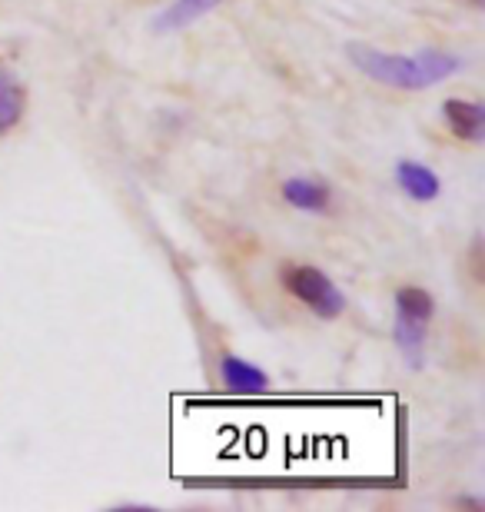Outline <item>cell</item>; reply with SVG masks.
<instances>
[{"mask_svg":"<svg viewBox=\"0 0 485 512\" xmlns=\"http://www.w3.org/2000/svg\"><path fill=\"white\" fill-rule=\"evenodd\" d=\"M469 4H476V7H482V0H469Z\"/></svg>","mask_w":485,"mask_h":512,"instance_id":"obj_11","label":"cell"},{"mask_svg":"<svg viewBox=\"0 0 485 512\" xmlns=\"http://www.w3.org/2000/svg\"><path fill=\"white\" fill-rule=\"evenodd\" d=\"M24 114V87L7 70H0V133H7Z\"/></svg>","mask_w":485,"mask_h":512,"instance_id":"obj_8","label":"cell"},{"mask_svg":"<svg viewBox=\"0 0 485 512\" xmlns=\"http://www.w3.org/2000/svg\"><path fill=\"white\" fill-rule=\"evenodd\" d=\"M220 373H223V383L240 396L266 393V389H270V376H266L260 366L243 363V360H236V356H223Z\"/></svg>","mask_w":485,"mask_h":512,"instance_id":"obj_3","label":"cell"},{"mask_svg":"<svg viewBox=\"0 0 485 512\" xmlns=\"http://www.w3.org/2000/svg\"><path fill=\"white\" fill-rule=\"evenodd\" d=\"M472 266H476V280H482V247H479V240H476V247H472Z\"/></svg>","mask_w":485,"mask_h":512,"instance_id":"obj_10","label":"cell"},{"mask_svg":"<svg viewBox=\"0 0 485 512\" xmlns=\"http://www.w3.org/2000/svg\"><path fill=\"white\" fill-rule=\"evenodd\" d=\"M220 4V0H177V4H170V10H163L157 17V30H180L193 24V20H200L203 14H210V10Z\"/></svg>","mask_w":485,"mask_h":512,"instance_id":"obj_6","label":"cell"},{"mask_svg":"<svg viewBox=\"0 0 485 512\" xmlns=\"http://www.w3.org/2000/svg\"><path fill=\"white\" fill-rule=\"evenodd\" d=\"M283 197H286V203H293V207H299V210H326L329 190L316 180H296L293 177V180L283 183Z\"/></svg>","mask_w":485,"mask_h":512,"instance_id":"obj_7","label":"cell"},{"mask_svg":"<svg viewBox=\"0 0 485 512\" xmlns=\"http://www.w3.org/2000/svg\"><path fill=\"white\" fill-rule=\"evenodd\" d=\"M442 110H446L449 127L456 137L482 140V130H485V107L482 104H476V100H446Z\"/></svg>","mask_w":485,"mask_h":512,"instance_id":"obj_4","label":"cell"},{"mask_svg":"<svg viewBox=\"0 0 485 512\" xmlns=\"http://www.w3.org/2000/svg\"><path fill=\"white\" fill-rule=\"evenodd\" d=\"M280 276H283L286 290H290L299 303H306L316 316H323V320H336V316L343 313V306H346L343 293H339L333 286V280H326L316 266L286 263Z\"/></svg>","mask_w":485,"mask_h":512,"instance_id":"obj_2","label":"cell"},{"mask_svg":"<svg viewBox=\"0 0 485 512\" xmlns=\"http://www.w3.org/2000/svg\"><path fill=\"white\" fill-rule=\"evenodd\" d=\"M349 57L353 64L369 74L379 84L389 87H402V90H422L432 87L439 80L452 77L456 70H462V60L452 54H442V50H426V54L416 57H399V54H383V50L353 44L349 47Z\"/></svg>","mask_w":485,"mask_h":512,"instance_id":"obj_1","label":"cell"},{"mask_svg":"<svg viewBox=\"0 0 485 512\" xmlns=\"http://www.w3.org/2000/svg\"><path fill=\"white\" fill-rule=\"evenodd\" d=\"M396 313L406 316V320H419L429 323L432 320V296L419 286H402L396 293Z\"/></svg>","mask_w":485,"mask_h":512,"instance_id":"obj_9","label":"cell"},{"mask_svg":"<svg viewBox=\"0 0 485 512\" xmlns=\"http://www.w3.org/2000/svg\"><path fill=\"white\" fill-rule=\"evenodd\" d=\"M396 177L412 200H436L439 197V177L429 167H422V163L402 160L396 167Z\"/></svg>","mask_w":485,"mask_h":512,"instance_id":"obj_5","label":"cell"}]
</instances>
